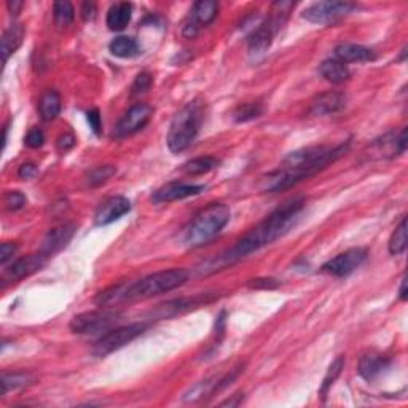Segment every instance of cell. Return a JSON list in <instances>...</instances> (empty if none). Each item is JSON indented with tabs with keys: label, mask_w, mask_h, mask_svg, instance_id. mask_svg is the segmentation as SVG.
Segmentation results:
<instances>
[{
	"label": "cell",
	"mask_w": 408,
	"mask_h": 408,
	"mask_svg": "<svg viewBox=\"0 0 408 408\" xmlns=\"http://www.w3.org/2000/svg\"><path fill=\"white\" fill-rule=\"evenodd\" d=\"M263 114V107L258 102H249V104L238 105L236 110L233 112V119L238 121V123H244V121H251L257 119Z\"/></svg>",
	"instance_id": "f1b7e54d"
},
{
	"label": "cell",
	"mask_w": 408,
	"mask_h": 408,
	"mask_svg": "<svg viewBox=\"0 0 408 408\" xmlns=\"http://www.w3.org/2000/svg\"><path fill=\"white\" fill-rule=\"evenodd\" d=\"M24 39V28L19 23L10 24L2 35V56L3 64L7 63L10 56L19 48Z\"/></svg>",
	"instance_id": "44dd1931"
},
{
	"label": "cell",
	"mask_w": 408,
	"mask_h": 408,
	"mask_svg": "<svg viewBox=\"0 0 408 408\" xmlns=\"http://www.w3.org/2000/svg\"><path fill=\"white\" fill-rule=\"evenodd\" d=\"M218 163L221 161H218L216 156H198V158H193L190 161H187L182 170L188 176H200L216 170Z\"/></svg>",
	"instance_id": "d4e9b609"
},
{
	"label": "cell",
	"mask_w": 408,
	"mask_h": 408,
	"mask_svg": "<svg viewBox=\"0 0 408 408\" xmlns=\"http://www.w3.org/2000/svg\"><path fill=\"white\" fill-rule=\"evenodd\" d=\"M47 255L42 252L28 255V257L18 258L10 265L8 268H5L3 272V280H21L24 278L32 276L34 273L40 272L47 263Z\"/></svg>",
	"instance_id": "4fadbf2b"
},
{
	"label": "cell",
	"mask_w": 408,
	"mask_h": 408,
	"mask_svg": "<svg viewBox=\"0 0 408 408\" xmlns=\"http://www.w3.org/2000/svg\"><path fill=\"white\" fill-rule=\"evenodd\" d=\"M21 7H23L21 2H8V8H10V12H12L13 14H18L19 8H21Z\"/></svg>",
	"instance_id": "7bdbcfd3"
},
{
	"label": "cell",
	"mask_w": 408,
	"mask_h": 408,
	"mask_svg": "<svg viewBox=\"0 0 408 408\" xmlns=\"http://www.w3.org/2000/svg\"><path fill=\"white\" fill-rule=\"evenodd\" d=\"M116 174V167L112 166V165H104V166H96L93 167L88 172V176H86V181L91 187H98L102 185V183H105L109 178H112Z\"/></svg>",
	"instance_id": "4dcf8cb0"
},
{
	"label": "cell",
	"mask_w": 408,
	"mask_h": 408,
	"mask_svg": "<svg viewBox=\"0 0 408 408\" xmlns=\"http://www.w3.org/2000/svg\"><path fill=\"white\" fill-rule=\"evenodd\" d=\"M3 204H5V209H8V211L12 212H17L28 204V198H26V195L21 192H7L3 196Z\"/></svg>",
	"instance_id": "1f68e13d"
},
{
	"label": "cell",
	"mask_w": 408,
	"mask_h": 408,
	"mask_svg": "<svg viewBox=\"0 0 408 408\" xmlns=\"http://www.w3.org/2000/svg\"><path fill=\"white\" fill-rule=\"evenodd\" d=\"M396 142H397V150L400 153H404L407 150V127H404L399 134L396 136Z\"/></svg>",
	"instance_id": "60d3db41"
},
{
	"label": "cell",
	"mask_w": 408,
	"mask_h": 408,
	"mask_svg": "<svg viewBox=\"0 0 408 408\" xmlns=\"http://www.w3.org/2000/svg\"><path fill=\"white\" fill-rule=\"evenodd\" d=\"M407 218H402L399 227H396L394 233L389 239V252L391 255H400L407 251Z\"/></svg>",
	"instance_id": "4316f807"
},
{
	"label": "cell",
	"mask_w": 408,
	"mask_h": 408,
	"mask_svg": "<svg viewBox=\"0 0 408 408\" xmlns=\"http://www.w3.org/2000/svg\"><path fill=\"white\" fill-rule=\"evenodd\" d=\"M187 280L188 273L183 268L163 269V272L149 274L136 283H126L123 302H137V300H147L171 292V290L185 284Z\"/></svg>",
	"instance_id": "277c9868"
},
{
	"label": "cell",
	"mask_w": 408,
	"mask_h": 408,
	"mask_svg": "<svg viewBox=\"0 0 408 408\" xmlns=\"http://www.w3.org/2000/svg\"><path fill=\"white\" fill-rule=\"evenodd\" d=\"M34 381V376L29 374H23V371H17V374H3L2 376V396L7 394L12 389H19V387L29 386Z\"/></svg>",
	"instance_id": "83f0119b"
},
{
	"label": "cell",
	"mask_w": 408,
	"mask_h": 408,
	"mask_svg": "<svg viewBox=\"0 0 408 408\" xmlns=\"http://www.w3.org/2000/svg\"><path fill=\"white\" fill-rule=\"evenodd\" d=\"M152 81H153V79H152L150 74H147V72L139 74L136 76L134 83H132V86H131V94L136 96V94L145 93V91L152 86Z\"/></svg>",
	"instance_id": "d6a6232c"
},
{
	"label": "cell",
	"mask_w": 408,
	"mask_h": 408,
	"mask_svg": "<svg viewBox=\"0 0 408 408\" xmlns=\"http://www.w3.org/2000/svg\"><path fill=\"white\" fill-rule=\"evenodd\" d=\"M24 144L30 147V149H39V147H42L45 144L43 131L40 130V127H32V130L26 134Z\"/></svg>",
	"instance_id": "836d02e7"
},
{
	"label": "cell",
	"mask_w": 408,
	"mask_h": 408,
	"mask_svg": "<svg viewBox=\"0 0 408 408\" xmlns=\"http://www.w3.org/2000/svg\"><path fill=\"white\" fill-rule=\"evenodd\" d=\"M218 13V3L214 0H201L193 5L190 12V21L193 26L200 29V26L211 24L217 18Z\"/></svg>",
	"instance_id": "d6986e66"
},
{
	"label": "cell",
	"mask_w": 408,
	"mask_h": 408,
	"mask_svg": "<svg viewBox=\"0 0 408 408\" xmlns=\"http://www.w3.org/2000/svg\"><path fill=\"white\" fill-rule=\"evenodd\" d=\"M247 285L251 289H276L279 285V280L273 278H257L249 280Z\"/></svg>",
	"instance_id": "d590c367"
},
{
	"label": "cell",
	"mask_w": 408,
	"mask_h": 408,
	"mask_svg": "<svg viewBox=\"0 0 408 408\" xmlns=\"http://www.w3.org/2000/svg\"><path fill=\"white\" fill-rule=\"evenodd\" d=\"M354 10H357V5L351 2H318L305 10L303 18L314 24H330Z\"/></svg>",
	"instance_id": "9c48e42d"
},
{
	"label": "cell",
	"mask_w": 408,
	"mask_h": 408,
	"mask_svg": "<svg viewBox=\"0 0 408 408\" xmlns=\"http://www.w3.org/2000/svg\"><path fill=\"white\" fill-rule=\"evenodd\" d=\"M75 232H76L75 223H64V225H59L53 229H50L47 236L43 238L42 246H40L39 252L47 255V257L59 252L61 249H64L70 243V239L74 238Z\"/></svg>",
	"instance_id": "9a60e30c"
},
{
	"label": "cell",
	"mask_w": 408,
	"mask_h": 408,
	"mask_svg": "<svg viewBox=\"0 0 408 408\" xmlns=\"http://www.w3.org/2000/svg\"><path fill=\"white\" fill-rule=\"evenodd\" d=\"M86 115H88V123L91 126V130L94 131V134L99 136L101 134V127H102L99 110L98 109H93V110H90Z\"/></svg>",
	"instance_id": "74e56055"
},
{
	"label": "cell",
	"mask_w": 408,
	"mask_h": 408,
	"mask_svg": "<svg viewBox=\"0 0 408 408\" xmlns=\"http://www.w3.org/2000/svg\"><path fill=\"white\" fill-rule=\"evenodd\" d=\"M206 190L204 185H193V183H182V182H170L166 185L158 188L153 192L152 203L153 204H163V203H172L178 200H185V198L196 196L201 192Z\"/></svg>",
	"instance_id": "7c38bea8"
},
{
	"label": "cell",
	"mask_w": 408,
	"mask_h": 408,
	"mask_svg": "<svg viewBox=\"0 0 408 408\" xmlns=\"http://www.w3.org/2000/svg\"><path fill=\"white\" fill-rule=\"evenodd\" d=\"M367 260V249L353 247L343 254H338L336 257L330 258L329 262L323 265V272L332 274L336 278H346L351 273H354Z\"/></svg>",
	"instance_id": "8fae6325"
},
{
	"label": "cell",
	"mask_w": 408,
	"mask_h": 408,
	"mask_svg": "<svg viewBox=\"0 0 408 408\" xmlns=\"http://www.w3.org/2000/svg\"><path fill=\"white\" fill-rule=\"evenodd\" d=\"M120 313L112 309L88 311V313L76 314L70 320L69 327L74 334L79 335H104L114 329V325L120 320Z\"/></svg>",
	"instance_id": "52a82bcc"
},
{
	"label": "cell",
	"mask_w": 408,
	"mask_h": 408,
	"mask_svg": "<svg viewBox=\"0 0 408 408\" xmlns=\"http://www.w3.org/2000/svg\"><path fill=\"white\" fill-rule=\"evenodd\" d=\"M319 74L334 85L343 83V81H346L351 76L348 65H346L345 63H341V61H338L336 58L325 59L324 63L320 64Z\"/></svg>",
	"instance_id": "7402d4cb"
},
{
	"label": "cell",
	"mask_w": 408,
	"mask_h": 408,
	"mask_svg": "<svg viewBox=\"0 0 408 408\" xmlns=\"http://www.w3.org/2000/svg\"><path fill=\"white\" fill-rule=\"evenodd\" d=\"M346 98L345 93L341 91H327V93L319 94L318 98H314L311 102L309 114L313 115H332L338 114L346 107Z\"/></svg>",
	"instance_id": "2e32d148"
},
{
	"label": "cell",
	"mask_w": 408,
	"mask_h": 408,
	"mask_svg": "<svg viewBox=\"0 0 408 408\" xmlns=\"http://www.w3.org/2000/svg\"><path fill=\"white\" fill-rule=\"evenodd\" d=\"M153 115V109L149 104L139 102V104L132 105L131 109L125 112V115L121 116L114 130L115 139H125L127 136L136 134L137 131H141L147 123H149Z\"/></svg>",
	"instance_id": "30bf717a"
},
{
	"label": "cell",
	"mask_w": 408,
	"mask_h": 408,
	"mask_svg": "<svg viewBox=\"0 0 408 408\" xmlns=\"http://www.w3.org/2000/svg\"><path fill=\"white\" fill-rule=\"evenodd\" d=\"M75 136L72 134V132H64V134H61L58 137V141H56V147H58L59 152H69L70 149H74L75 145Z\"/></svg>",
	"instance_id": "e575fe53"
},
{
	"label": "cell",
	"mask_w": 408,
	"mask_h": 408,
	"mask_svg": "<svg viewBox=\"0 0 408 408\" xmlns=\"http://www.w3.org/2000/svg\"><path fill=\"white\" fill-rule=\"evenodd\" d=\"M17 251H18L17 244L2 243V246H0V263L7 265L8 260L13 258V255L17 254Z\"/></svg>",
	"instance_id": "8d00e7d4"
},
{
	"label": "cell",
	"mask_w": 408,
	"mask_h": 408,
	"mask_svg": "<svg viewBox=\"0 0 408 408\" xmlns=\"http://www.w3.org/2000/svg\"><path fill=\"white\" fill-rule=\"evenodd\" d=\"M232 218L229 207L222 203H211L201 209L188 223L182 236V244L187 249L201 247L209 241H212L218 233L225 228Z\"/></svg>",
	"instance_id": "3957f363"
},
{
	"label": "cell",
	"mask_w": 408,
	"mask_h": 408,
	"mask_svg": "<svg viewBox=\"0 0 408 408\" xmlns=\"http://www.w3.org/2000/svg\"><path fill=\"white\" fill-rule=\"evenodd\" d=\"M343 367H345V357L343 356H338L334 362H332V365L329 367L327 374H325V376H324L323 386H320V391H319L320 396H323V397L327 396L329 389L332 387V385H334V382L336 381V378L340 376L341 370H343Z\"/></svg>",
	"instance_id": "f546056e"
},
{
	"label": "cell",
	"mask_w": 408,
	"mask_h": 408,
	"mask_svg": "<svg viewBox=\"0 0 408 408\" xmlns=\"http://www.w3.org/2000/svg\"><path fill=\"white\" fill-rule=\"evenodd\" d=\"M94 14H96L94 3H83V5H81V17H83L85 21H90V19H93Z\"/></svg>",
	"instance_id": "ab89813d"
},
{
	"label": "cell",
	"mask_w": 408,
	"mask_h": 408,
	"mask_svg": "<svg viewBox=\"0 0 408 408\" xmlns=\"http://www.w3.org/2000/svg\"><path fill=\"white\" fill-rule=\"evenodd\" d=\"M387 367H389V359L387 357L378 353H365L360 357L357 371H359V375L364 380L374 381L375 378H378Z\"/></svg>",
	"instance_id": "ac0fdd59"
},
{
	"label": "cell",
	"mask_w": 408,
	"mask_h": 408,
	"mask_svg": "<svg viewBox=\"0 0 408 408\" xmlns=\"http://www.w3.org/2000/svg\"><path fill=\"white\" fill-rule=\"evenodd\" d=\"M145 329H147V324H141V323L112 329L96 341L94 354L99 357H104L107 354L114 353V351L123 348V346L130 343V341L136 340L137 336L144 334Z\"/></svg>",
	"instance_id": "ba28073f"
},
{
	"label": "cell",
	"mask_w": 408,
	"mask_h": 408,
	"mask_svg": "<svg viewBox=\"0 0 408 408\" xmlns=\"http://www.w3.org/2000/svg\"><path fill=\"white\" fill-rule=\"evenodd\" d=\"M61 96L58 91L48 90L39 102V114L43 121H53L61 114Z\"/></svg>",
	"instance_id": "603a6c76"
},
{
	"label": "cell",
	"mask_w": 408,
	"mask_h": 408,
	"mask_svg": "<svg viewBox=\"0 0 408 408\" xmlns=\"http://www.w3.org/2000/svg\"><path fill=\"white\" fill-rule=\"evenodd\" d=\"M349 145L351 142L348 141L346 144L336 147H308V149L289 153L280 163L279 170L268 172L267 176L260 178L258 188L268 193L287 190L335 163L349 150Z\"/></svg>",
	"instance_id": "7a4b0ae2"
},
{
	"label": "cell",
	"mask_w": 408,
	"mask_h": 408,
	"mask_svg": "<svg viewBox=\"0 0 408 408\" xmlns=\"http://www.w3.org/2000/svg\"><path fill=\"white\" fill-rule=\"evenodd\" d=\"M37 166L34 165V163H24V165L19 166L18 170V176L21 178H32L37 174Z\"/></svg>",
	"instance_id": "f35d334b"
},
{
	"label": "cell",
	"mask_w": 408,
	"mask_h": 408,
	"mask_svg": "<svg viewBox=\"0 0 408 408\" xmlns=\"http://www.w3.org/2000/svg\"><path fill=\"white\" fill-rule=\"evenodd\" d=\"M131 211V203L125 196H112L102 201L94 212V223L98 227H105L119 221Z\"/></svg>",
	"instance_id": "5bb4252c"
},
{
	"label": "cell",
	"mask_w": 408,
	"mask_h": 408,
	"mask_svg": "<svg viewBox=\"0 0 408 408\" xmlns=\"http://www.w3.org/2000/svg\"><path fill=\"white\" fill-rule=\"evenodd\" d=\"M335 58L341 63H370L376 59L374 50L357 43H340L335 48Z\"/></svg>",
	"instance_id": "e0dca14e"
},
{
	"label": "cell",
	"mask_w": 408,
	"mask_h": 408,
	"mask_svg": "<svg viewBox=\"0 0 408 408\" xmlns=\"http://www.w3.org/2000/svg\"><path fill=\"white\" fill-rule=\"evenodd\" d=\"M203 123V105L198 101L188 102L171 121L166 142L172 153H181L195 141Z\"/></svg>",
	"instance_id": "5b68a950"
},
{
	"label": "cell",
	"mask_w": 408,
	"mask_h": 408,
	"mask_svg": "<svg viewBox=\"0 0 408 408\" xmlns=\"http://www.w3.org/2000/svg\"><path fill=\"white\" fill-rule=\"evenodd\" d=\"M54 23L59 29H65L69 24H72L75 18L74 5L70 2H56L53 5Z\"/></svg>",
	"instance_id": "484cf974"
},
{
	"label": "cell",
	"mask_w": 408,
	"mask_h": 408,
	"mask_svg": "<svg viewBox=\"0 0 408 408\" xmlns=\"http://www.w3.org/2000/svg\"><path fill=\"white\" fill-rule=\"evenodd\" d=\"M132 17V5L123 2V3H115L112 5L109 12H107V26L110 30L120 32V30L126 29V26L130 24Z\"/></svg>",
	"instance_id": "ffe728a7"
},
{
	"label": "cell",
	"mask_w": 408,
	"mask_h": 408,
	"mask_svg": "<svg viewBox=\"0 0 408 408\" xmlns=\"http://www.w3.org/2000/svg\"><path fill=\"white\" fill-rule=\"evenodd\" d=\"M399 297L402 302H405L407 300V279L405 276L402 278V284H400V290H399Z\"/></svg>",
	"instance_id": "b9f144b4"
},
{
	"label": "cell",
	"mask_w": 408,
	"mask_h": 408,
	"mask_svg": "<svg viewBox=\"0 0 408 408\" xmlns=\"http://www.w3.org/2000/svg\"><path fill=\"white\" fill-rule=\"evenodd\" d=\"M295 7L292 2H276L272 7V14L254 30V34L249 39V53L251 56L265 54L268 48L272 47L274 37L283 29V26L287 19L290 10Z\"/></svg>",
	"instance_id": "8992f818"
},
{
	"label": "cell",
	"mask_w": 408,
	"mask_h": 408,
	"mask_svg": "<svg viewBox=\"0 0 408 408\" xmlns=\"http://www.w3.org/2000/svg\"><path fill=\"white\" fill-rule=\"evenodd\" d=\"M109 50L110 53L116 56V58H134L141 53L139 50V45L134 39L131 37H125V35H121V37H116L110 42L109 45Z\"/></svg>",
	"instance_id": "cb8c5ba5"
},
{
	"label": "cell",
	"mask_w": 408,
	"mask_h": 408,
	"mask_svg": "<svg viewBox=\"0 0 408 408\" xmlns=\"http://www.w3.org/2000/svg\"><path fill=\"white\" fill-rule=\"evenodd\" d=\"M303 207V198H292V200L283 203L265 221L260 222L258 225H255L241 239H238L233 247H229L228 251L218 254L217 257L207 260L206 263L201 265L198 268V274L200 276H206V274L222 272V269L233 267L234 263L241 262L243 258L260 251V249L268 246V244L278 241L279 238L287 234L290 228L297 223Z\"/></svg>",
	"instance_id": "6da1fadb"
}]
</instances>
